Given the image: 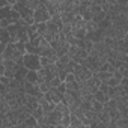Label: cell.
<instances>
[{"mask_svg":"<svg viewBox=\"0 0 128 128\" xmlns=\"http://www.w3.org/2000/svg\"><path fill=\"white\" fill-rule=\"evenodd\" d=\"M70 126L71 128H80V126H83V122H82V119L78 116H76V114L71 113V125Z\"/></svg>","mask_w":128,"mask_h":128,"instance_id":"cell-9","label":"cell"},{"mask_svg":"<svg viewBox=\"0 0 128 128\" xmlns=\"http://www.w3.org/2000/svg\"><path fill=\"white\" fill-rule=\"evenodd\" d=\"M92 110H95L96 113L102 112V110H104V102H101V101H96V100H94V102H92Z\"/></svg>","mask_w":128,"mask_h":128,"instance_id":"cell-10","label":"cell"},{"mask_svg":"<svg viewBox=\"0 0 128 128\" xmlns=\"http://www.w3.org/2000/svg\"><path fill=\"white\" fill-rule=\"evenodd\" d=\"M32 114H33V116H35L36 119H39V118H42V116L45 114V112H44V108H42V107L39 106V107H36V108H35V110L32 112Z\"/></svg>","mask_w":128,"mask_h":128,"instance_id":"cell-12","label":"cell"},{"mask_svg":"<svg viewBox=\"0 0 128 128\" xmlns=\"http://www.w3.org/2000/svg\"><path fill=\"white\" fill-rule=\"evenodd\" d=\"M0 39H2V50L12 41V38H11V33H9V30L6 29V27H0Z\"/></svg>","mask_w":128,"mask_h":128,"instance_id":"cell-4","label":"cell"},{"mask_svg":"<svg viewBox=\"0 0 128 128\" xmlns=\"http://www.w3.org/2000/svg\"><path fill=\"white\" fill-rule=\"evenodd\" d=\"M6 2H8V3H9V5H12V6H14V5H15V3H17V0H6Z\"/></svg>","mask_w":128,"mask_h":128,"instance_id":"cell-17","label":"cell"},{"mask_svg":"<svg viewBox=\"0 0 128 128\" xmlns=\"http://www.w3.org/2000/svg\"><path fill=\"white\" fill-rule=\"evenodd\" d=\"M23 65L27 70L39 71L42 68V65H41V56L39 54H33V53H26L24 57H23Z\"/></svg>","mask_w":128,"mask_h":128,"instance_id":"cell-2","label":"cell"},{"mask_svg":"<svg viewBox=\"0 0 128 128\" xmlns=\"http://www.w3.org/2000/svg\"><path fill=\"white\" fill-rule=\"evenodd\" d=\"M17 128H39V125H38V119L33 116V114H30L21 125H18Z\"/></svg>","mask_w":128,"mask_h":128,"instance_id":"cell-5","label":"cell"},{"mask_svg":"<svg viewBox=\"0 0 128 128\" xmlns=\"http://www.w3.org/2000/svg\"><path fill=\"white\" fill-rule=\"evenodd\" d=\"M21 20V14L14 9L12 5H6L0 8V27H8L14 23H18Z\"/></svg>","mask_w":128,"mask_h":128,"instance_id":"cell-1","label":"cell"},{"mask_svg":"<svg viewBox=\"0 0 128 128\" xmlns=\"http://www.w3.org/2000/svg\"><path fill=\"white\" fill-rule=\"evenodd\" d=\"M63 83V80L59 77V76H56V77H53L51 78V82H50V84H51V88H57V86H60Z\"/></svg>","mask_w":128,"mask_h":128,"instance_id":"cell-13","label":"cell"},{"mask_svg":"<svg viewBox=\"0 0 128 128\" xmlns=\"http://www.w3.org/2000/svg\"><path fill=\"white\" fill-rule=\"evenodd\" d=\"M12 78L8 76H0V84H5V86H11Z\"/></svg>","mask_w":128,"mask_h":128,"instance_id":"cell-14","label":"cell"},{"mask_svg":"<svg viewBox=\"0 0 128 128\" xmlns=\"http://www.w3.org/2000/svg\"><path fill=\"white\" fill-rule=\"evenodd\" d=\"M38 78H39L38 71L29 70V72H27V76H26V82H29V83H38Z\"/></svg>","mask_w":128,"mask_h":128,"instance_id":"cell-8","label":"cell"},{"mask_svg":"<svg viewBox=\"0 0 128 128\" xmlns=\"http://www.w3.org/2000/svg\"><path fill=\"white\" fill-rule=\"evenodd\" d=\"M94 95H95V100H96V101H101V102H104V104H106V102H107V101L110 100V96H108V95H107L106 92L100 90V89H98V90H96V92H95Z\"/></svg>","mask_w":128,"mask_h":128,"instance_id":"cell-7","label":"cell"},{"mask_svg":"<svg viewBox=\"0 0 128 128\" xmlns=\"http://www.w3.org/2000/svg\"><path fill=\"white\" fill-rule=\"evenodd\" d=\"M107 83H108V86H119V84H120V80L116 78L114 76H112V77L107 80Z\"/></svg>","mask_w":128,"mask_h":128,"instance_id":"cell-15","label":"cell"},{"mask_svg":"<svg viewBox=\"0 0 128 128\" xmlns=\"http://www.w3.org/2000/svg\"><path fill=\"white\" fill-rule=\"evenodd\" d=\"M77 14L76 12H62V21L63 24H74Z\"/></svg>","mask_w":128,"mask_h":128,"instance_id":"cell-6","label":"cell"},{"mask_svg":"<svg viewBox=\"0 0 128 128\" xmlns=\"http://www.w3.org/2000/svg\"><path fill=\"white\" fill-rule=\"evenodd\" d=\"M33 18H35V23H47L51 20V14H50L48 8L41 3L33 12Z\"/></svg>","mask_w":128,"mask_h":128,"instance_id":"cell-3","label":"cell"},{"mask_svg":"<svg viewBox=\"0 0 128 128\" xmlns=\"http://www.w3.org/2000/svg\"><path fill=\"white\" fill-rule=\"evenodd\" d=\"M51 63H56V60H54L53 57H48V56H41V65H42V66L51 65Z\"/></svg>","mask_w":128,"mask_h":128,"instance_id":"cell-11","label":"cell"},{"mask_svg":"<svg viewBox=\"0 0 128 128\" xmlns=\"http://www.w3.org/2000/svg\"><path fill=\"white\" fill-rule=\"evenodd\" d=\"M119 70H120V72L124 74V77H128V62H124V65H122Z\"/></svg>","mask_w":128,"mask_h":128,"instance_id":"cell-16","label":"cell"}]
</instances>
